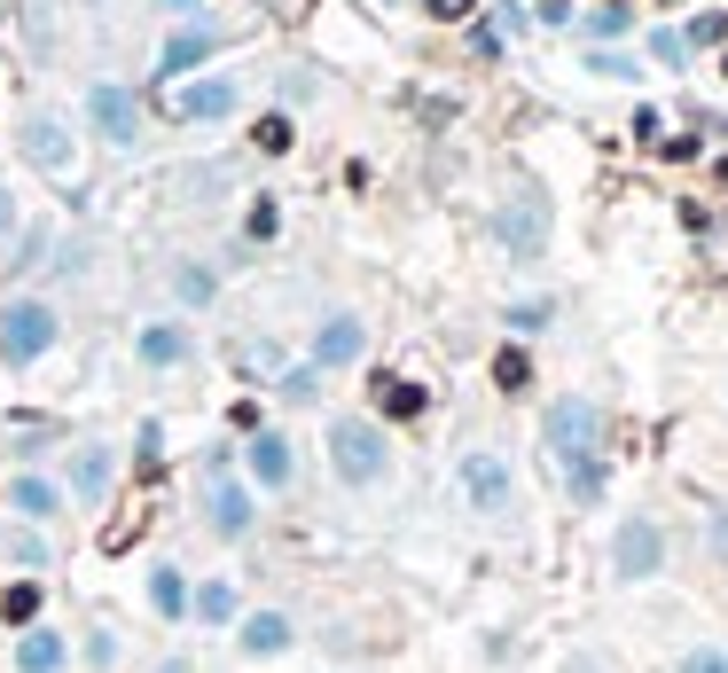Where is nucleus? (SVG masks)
Masks as SVG:
<instances>
[{"mask_svg":"<svg viewBox=\"0 0 728 673\" xmlns=\"http://www.w3.org/2000/svg\"><path fill=\"white\" fill-rule=\"evenodd\" d=\"M540 439H549V455H557L565 470L595 462V447H603V407H595V399H580V392L549 399V407H540Z\"/></svg>","mask_w":728,"mask_h":673,"instance_id":"1","label":"nucleus"},{"mask_svg":"<svg viewBox=\"0 0 728 673\" xmlns=\"http://www.w3.org/2000/svg\"><path fill=\"white\" fill-rule=\"evenodd\" d=\"M329 462L345 485H377L384 478V431L360 424V415H345V424H329Z\"/></svg>","mask_w":728,"mask_h":673,"instance_id":"2","label":"nucleus"},{"mask_svg":"<svg viewBox=\"0 0 728 673\" xmlns=\"http://www.w3.org/2000/svg\"><path fill=\"white\" fill-rule=\"evenodd\" d=\"M48 345H55V306L48 298H17L9 313H0V361H9V368L40 361Z\"/></svg>","mask_w":728,"mask_h":673,"instance_id":"3","label":"nucleus"},{"mask_svg":"<svg viewBox=\"0 0 728 673\" xmlns=\"http://www.w3.org/2000/svg\"><path fill=\"white\" fill-rule=\"evenodd\" d=\"M235 103H243L235 78H197V87H165L157 110H165L172 126H220V118H235Z\"/></svg>","mask_w":728,"mask_h":673,"instance_id":"4","label":"nucleus"},{"mask_svg":"<svg viewBox=\"0 0 728 673\" xmlns=\"http://www.w3.org/2000/svg\"><path fill=\"white\" fill-rule=\"evenodd\" d=\"M86 118H95V133L103 141H118V149H134V133H141V103H134V87H86Z\"/></svg>","mask_w":728,"mask_h":673,"instance_id":"5","label":"nucleus"},{"mask_svg":"<svg viewBox=\"0 0 728 673\" xmlns=\"http://www.w3.org/2000/svg\"><path fill=\"white\" fill-rule=\"evenodd\" d=\"M611 564H619V579H651V571L666 564L658 525H651V517H626V525H619V541H611Z\"/></svg>","mask_w":728,"mask_h":673,"instance_id":"6","label":"nucleus"},{"mask_svg":"<svg viewBox=\"0 0 728 673\" xmlns=\"http://www.w3.org/2000/svg\"><path fill=\"white\" fill-rule=\"evenodd\" d=\"M24 157L40 164L48 181H78V149H71V133H63L55 118H32V126H24Z\"/></svg>","mask_w":728,"mask_h":673,"instance_id":"7","label":"nucleus"},{"mask_svg":"<svg viewBox=\"0 0 728 673\" xmlns=\"http://www.w3.org/2000/svg\"><path fill=\"white\" fill-rule=\"evenodd\" d=\"M463 493H471V510L502 517L509 510V470H502V455H471L463 462Z\"/></svg>","mask_w":728,"mask_h":673,"instance_id":"8","label":"nucleus"},{"mask_svg":"<svg viewBox=\"0 0 728 673\" xmlns=\"http://www.w3.org/2000/svg\"><path fill=\"white\" fill-rule=\"evenodd\" d=\"M204 517H212V533H228V541H243V533H251V493H243L235 478H220V470H212V493H204Z\"/></svg>","mask_w":728,"mask_h":673,"instance_id":"9","label":"nucleus"},{"mask_svg":"<svg viewBox=\"0 0 728 673\" xmlns=\"http://www.w3.org/2000/svg\"><path fill=\"white\" fill-rule=\"evenodd\" d=\"M360 345H369V329L352 313H337V321L314 329V368H345V361H360Z\"/></svg>","mask_w":728,"mask_h":673,"instance_id":"10","label":"nucleus"},{"mask_svg":"<svg viewBox=\"0 0 728 673\" xmlns=\"http://www.w3.org/2000/svg\"><path fill=\"white\" fill-rule=\"evenodd\" d=\"M540 235H549V212H540V196H517L502 212V243L517 250V259H540Z\"/></svg>","mask_w":728,"mask_h":673,"instance_id":"11","label":"nucleus"},{"mask_svg":"<svg viewBox=\"0 0 728 673\" xmlns=\"http://www.w3.org/2000/svg\"><path fill=\"white\" fill-rule=\"evenodd\" d=\"M243 462H251L259 485H291V439H283V431H251Z\"/></svg>","mask_w":728,"mask_h":673,"instance_id":"12","label":"nucleus"},{"mask_svg":"<svg viewBox=\"0 0 728 673\" xmlns=\"http://www.w3.org/2000/svg\"><path fill=\"white\" fill-rule=\"evenodd\" d=\"M110 470H118L110 447H78V462H71V501H103V493H110Z\"/></svg>","mask_w":728,"mask_h":673,"instance_id":"13","label":"nucleus"},{"mask_svg":"<svg viewBox=\"0 0 728 673\" xmlns=\"http://www.w3.org/2000/svg\"><path fill=\"white\" fill-rule=\"evenodd\" d=\"M189 345H197V336L180 329V321H157V329H141V336H134V353H141L149 368H172V361H189Z\"/></svg>","mask_w":728,"mask_h":673,"instance_id":"14","label":"nucleus"},{"mask_svg":"<svg viewBox=\"0 0 728 673\" xmlns=\"http://www.w3.org/2000/svg\"><path fill=\"white\" fill-rule=\"evenodd\" d=\"M212 47H220V32H204V24H197V32H172L157 63H165V78H180V71H197V63H204Z\"/></svg>","mask_w":728,"mask_h":673,"instance_id":"15","label":"nucleus"},{"mask_svg":"<svg viewBox=\"0 0 728 673\" xmlns=\"http://www.w3.org/2000/svg\"><path fill=\"white\" fill-rule=\"evenodd\" d=\"M243 650H251V658H275V650H291V619H283V611H259V619H243Z\"/></svg>","mask_w":728,"mask_h":673,"instance_id":"16","label":"nucleus"},{"mask_svg":"<svg viewBox=\"0 0 728 673\" xmlns=\"http://www.w3.org/2000/svg\"><path fill=\"white\" fill-rule=\"evenodd\" d=\"M149 603H157V619H189V579H180L172 564H157L149 571Z\"/></svg>","mask_w":728,"mask_h":673,"instance_id":"17","label":"nucleus"},{"mask_svg":"<svg viewBox=\"0 0 728 673\" xmlns=\"http://www.w3.org/2000/svg\"><path fill=\"white\" fill-rule=\"evenodd\" d=\"M9 510H17V517H55L63 493H55L48 478H17V485H9Z\"/></svg>","mask_w":728,"mask_h":673,"instance_id":"18","label":"nucleus"},{"mask_svg":"<svg viewBox=\"0 0 728 673\" xmlns=\"http://www.w3.org/2000/svg\"><path fill=\"white\" fill-rule=\"evenodd\" d=\"M55 665H63V634H40V627H32V634L17 642V673H55Z\"/></svg>","mask_w":728,"mask_h":673,"instance_id":"19","label":"nucleus"},{"mask_svg":"<svg viewBox=\"0 0 728 673\" xmlns=\"http://www.w3.org/2000/svg\"><path fill=\"white\" fill-rule=\"evenodd\" d=\"M189 611H197L204 627H228V619H235V587H228V579H204V587H197V603H189Z\"/></svg>","mask_w":728,"mask_h":673,"instance_id":"20","label":"nucleus"},{"mask_svg":"<svg viewBox=\"0 0 728 673\" xmlns=\"http://www.w3.org/2000/svg\"><path fill=\"white\" fill-rule=\"evenodd\" d=\"M377 407H384V415H423V384H408V376H377Z\"/></svg>","mask_w":728,"mask_h":673,"instance_id":"21","label":"nucleus"},{"mask_svg":"<svg viewBox=\"0 0 728 673\" xmlns=\"http://www.w3.org/2000/svg\"><path fill=\"white\" fill-rule=\"evenodd\" d=\"M0 619H9V627H32V619H40V587H32V579H17L9 596H0Z\"/></svg>","mask_w":728,"mask_h":673,"instance_id":"22","label":"nucleus"},{"mask_svg":"<svg viewBox=\"0 0 728 673\" xmlns=\"http://www.w3.org/2000/svg\"><path fill=\"white\" fill-rule=\"evenodd\" d=\"M626 24H634V17L619 9V0H603V9H588V40H619Z\"/></svg>","mask_w":728,"mask_h":673,"instance_id":"23","label":"nucleus"},{"mask_svg":"<svg viewBox=\"0 0 728 673\" xmlns=\"http://www.w3.org/2000/svg\"><path fill=\"white\" fill-rule=\"evenodd\" d=\"M494 384H502V392H525V384H532V361H525V353H502V361H494Z\"/></svg>","mask_w":728,"mask_h":673,"instance_id":"24","label":"nucleus"},{"mask_svg":"<svg viewBox=\"0 0 728 673\" xmlns=\"http://www.w3.org/2000/svg\"><path fill=\"white\" fill-rule=\"evenodd\" d=\"M40 250H48V227H24V243H17V259H9V275H24V267H40Z\"/></svg>","mask_w":728,"mask_h":673,"instance_id":"25","label":"nucleus"},{"mask_svg":"<svg viewBox=\"0 0 728 673\" xmlns=\"http://www.w3.org/2000/svg\"><path fill=\"white\" fill-rule=\"evenodd\" d=\"M651 55H658V63H682V55H689V40H682V32H666V24H658V32H651Z\"/></svg>","mask_w":728,"mask_h":673,"instance_id":"26","label":"nucleus"},{"mask_svg":"<svg viewBox=\"0 0 728 673\" xmlns=\"http://www.w3.org/2000/svg\"><path fill=\"white\" fill-rule=\"evenodd\" d=\"M595 493H603V462H580L572 470V501H595Z\"/></svg>","mask_w":728,"mask_h":673,"instance_id":"27","label":"nucleus"},{"mask_svg":"<svg viewBox=\"0 0 728 673\" xmlns=\"http://www.w3.org/2000/svg\"><path fill=\"white\" fill-rule=\"evenodd\" d=\"M259 149H291V118H259Z\"/></svg>","mask_w":728,"mask_h":673,"instance_id":"28","label":"nucleus"},{"mask_svg":"<svg viewBox=\"0 0 728 673\" xmlns=\"http://www.w3.org/2000/svg\"><path fill=\"white\" fill-rule=\"evenodd\" d=\"M314 384H321V368H291V376H283L291 399H314Z\"/></svg>","mask_w":728,"mask_h":673,"instance_id":"29","label":"nucleus"},{"mask_svg":"<svg viewBox=\"0 0 728 673\" xmlns=\"http://www.w3.org/2000/svg\"><path fill=\"white\" fill-rule=\"evenodd\" d=\"M134 533H141V510H134V517H118V525H110V533H103V548H110V556H118V548H126V541H134Z\"/></svg>","mask_w":728,"mask_h":673,"instance_id":"30","label":"nucleus"},{"mask_svg":"<svg viewBox=\"0 0 728 673\" xmlns=\"http://www.w3.org/2000/svg\"><path fill=\"white\" fill-rule=\"evenodd\" d=\"M682 673H728V658H720V650H689Z\"/></svg>","mask_w":728,"mask_h":673,"instance_id":"31","label":"nucleus"},{"mask_svg":"<svg viewBox=\"0 0 728 673\" xmlns=\"http://www.w3.org/2000/svg\"><path fill=\"white\" fill-rule=\"evenodd\" d=\"M423 9H431L439 24H454V17H471V9H478V0H423Z\"/></svg>","mask_w":728,"mask_h":673,"instance_id":"32","label":"nucleus"},{"mask_svg":"<svg viewBox=\"0 0 728 673\" xmlns=\"http://www.w3.org/2000/svg\"><path fill=\"white\" fill-rule=\"evenodd\" d=\"M532 17H540V24H572V0H540Z\"/></svg>","mask_w":728,"mask_h":673,"instance_id":"33","label":"nucleus"},{"mask_svg":"<svg viewBox=\"0 0 728 673\" xmlns=\"http://www.w3.org/2000/svg\"><path fill=\"white\" fill-rule=\"evenodd\" d=\"M157 9H172V17H189V9H197V0H157Z\"/></svg>","mask_w":728,"mask_h":673,"instance_id":"34","label":"nucleus"},{"mask_svg":"<svg viewBox=\"0 0 728 673\" xmlns=\"http://www.w3.org/2000/svg\"><path fill=\"white\" fill-rule=\"evenodd\" d=\"M565 673H603V665H595V658H572V665H565Z\"/></svg>","mask_w":728,"mask_h":673,"instance_id":"35","label":"nucleus"},{"mask_svg":"<svg viewBox=\"0 0 728 673\" xmlns=\"http://www.w3.org/2000/svg\"><path fill=\"white\" fill-rule=\"evenodd\" d=\"M9 220H17V212H9V196H0V227H9Z\"/></svg>","mask_w":728,"mask_h":673,"instance_id":"36","label":"nucleus"},{"mask_svg":"<svg viewBox=\"0 0 728 673\" xmlns=\"http://www.w3.org/2000/svg\"><path fill=\"white\" fill-rule=\"evenodd\" d=\"M283 17H298V0H283Z\"/></svg>","mask_w":728,"mask_h":673,"instance_id":"37","label":"nucleus"}]
</instances>
